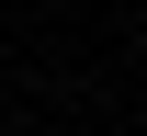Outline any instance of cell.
Listing matches in <instances>:
<instances>
[{"mask_svg": "<svg viewBox=\"0 0 147 136\" xmlns=\"http://www.w3.org/2000/svg\"><path fill=\"white\" fill-rule=\"evenodd\" d=\"M0 136H11V125H0Z\"/></svg>", "mask_w": 147, "mask_h": 136, "instance_id": "cell-1", "label": "cell"}]
</instances>
